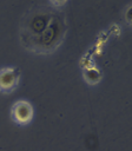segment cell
Wrapping results in <instances>:
<instances>
[{
	"label": "cell",
	"instance_id": "6da1fadb",
	"mask_svg": "<svg viewBox=\"0 0 132 151\" xmlns=\"http://www.w3.org/2000/svg\"><path fill=\"white\" fill-rule=\"evenodd\" d=\"M67 29L66 17L60 9L38 4L22 17L19 38L25 50L35 54H51L64 42Z\"/></svg>",
	"mask_w": 132,
	"mask_h": 151
},
{
	"label": "cell",
	"instance_id": "3957f363",
	"mask_svg": "<svg viewBox=\"0 0 132 151\" xmlns=\"http://www.w3.org/2000/svg\"><path fill=\"white\" fill-rule=\"evenodd\" d=\"M21 72L14 66L0 68V92L11 93L19 86Z\"/></svg>",
	"mask_w": 132,
	"mask_h": 151
},
{
	"label": "cell",
	"instance_id": "7a4b0ae2",
	"mask_svg": "<svg viewBox=\"0 0 132 151\" xmlns=\"http://www.w3.org/2000/svg\"><path fill=\"white\" fill-rule=\"evenodd\" d=\"M34 116V110L28 100L20 99L16 100L11 107V118L18 125H27L32 122Z\"/></svg>",
	"mask_w": 132,
	"mask_h": 151
},
{
	"label": "cell",
	"instance_id": "277c9868",
	"mask_svg": "<svg viewBox=\"0 0 132 151\" xmlns=\"http://www.w3.org/2000/svg\"><path fill=\"white\" fill-rule=\"evenodd\" d=\"M84 79L90 85H95L101 80V72L97 67H88L85 68L82 72Z\"/></svg>",
	"mask_w": 132,
	"mask_h": 151
},
{
	"label": "cell",
	"instance_id": "5b68a950",
	"mask_svg": "<svg viewBox=\"0 0 132 151\" xmlns=\"http://www.w3.org/2000/svg\"><path fill=\"white\" fill-rule=\"evenodd\" d=\"M131 8H132V6L130 4V5H127V7L125 9V20L128 26H131Z\"/></svg>",
	"mask_w": 132,
	"mask_h": 151
}]
</instances>
